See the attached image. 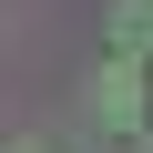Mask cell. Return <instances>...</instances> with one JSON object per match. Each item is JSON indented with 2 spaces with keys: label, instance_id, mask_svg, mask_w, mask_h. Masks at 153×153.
<instances>
[{
  "label": "cell",
  "instance_id": "cell-2",
  "mask_svg": "<svg viewBox=\"0 0 153 153\" xmlns=\"http://www.w3.org/2000/svg\"><path fill=\"white\" fill-rule=\"evenodd\" d=\"M112 41L123 51H153V0H123V10H112Z\"/></svg>",
  "mask_w": 153,
  "mask_h": 153
},
{
  "label": "cell",
  "instance_id": "cell-3",
  "mask_svg": "<svg viewBox=\"0 0 153 153\" xmlns=\"http://www.w3.org/2000/svg\"><path fill=\"white\" fill-rule=\"evenodd\" d=\"M133 153H153V143H133Z\"/></svg>",
  "mask_w": 153,
  "mask_h": 153
},
{
  "label": "cell",
  "instance_id": "cell-4",
  "mask_svg": "<svg viewBox=\"0 0 153 153\" xmlns=\"http://www.w3.org/2000/svg\"><path fill=\"white\" fill-rule=\"evenodd\" d=\"M21 153H31V143H21Z\"/></svg>",
  "mask_w": 153,
  "mask_h": 153
},
{
  "label": "cell",
  "instance_id": "cell-1",
  "mask_svg": "<svg viewBox=\"0 0 153 153\" xmlns=\"http://www.w3.org/2000/svg\"><path fill=\"white\" fill-rule=\"evenodd\" d=\"M92 112H102L112 133H133V123H143V61H102V82H92Z\"/></svg>",
  "mask_w": 153,
  "mask_h": 153
}]
</instances>
